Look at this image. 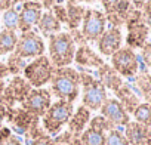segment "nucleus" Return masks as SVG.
I'll list each match as a JSON object with an SVG mask.
<instances>
[{
  "label": "nucleus",
  "instance_id": "c9c22d12",
  "mask_svg": "<svg viewBox=\"0 0 151 145\" xmlns=\"http://www.w3.org/2000/svg\"><path fill=\"white\" fill-rule=\"evenodd\" d=\"M12 6V0H0V11H8Z\"/></svg>",
  "mask_w": 151,
  "mask_h": 145
},
{
  "label": "nucleus",
  "instance_id": "a878e982",
  "mask_svg": "<svg viewBox=\"0 0 151 145\" xmlns=\"http://www.w3.org/2000/svg\"><path fill=\"white\" fill-rule=\"evenodd\" d=\"M132 114H133L136 123L151 127V105L148 102H141Z\"/></svg>",
  "mask_w": 151,
  "mask_h": 145
},
{
  "label": "nucleus",
  "instance_id": "bb28decb",
  "mask_svg": "<svg viewBox=\"0 0 151 145\" xmlns=\"http://www.w3.org/2000/svg\"><path fill=\"white\" fill-rule=\"evenodd\" d=\"M105 145H130V144L127 142L124 133L116 127V129H111V130L107 133Z\"/></svg>",
  "mask_w": 151,
  "mask_h": 145
},
{
  "label": "nucleus",
  "instance_id": "2eb2a0df",
  "mask_svg": "<svg viewBox=\"0 0 151 145\" xmlns=\"http://www.w3.org/2000/svg\"><path fill=\"white\" fill-rule=\"evenodd\" d=\"M122 42H123L122 30L116 28V27H111V28L105 30L104 34L96 42L98 43V50L104 56H113L122 47Z\"/></svg>",
  "mask_w": 151,
  "mask_h": 145
},
{
  "label": "nucleus",
  "instance_id": "473e14b6",
  "mask_svg": "<svg viewBox=\"0 0 151 145\" xmlns=\"http://www.w3.org/2000/svg\"><path fill=\"white\" fill-rule=\"evenodd\" d=\"M28 145H56V142L53 141V138H50L49 135L45 133V135H42V136L33 139Z\"/></svg>",
  "mask_w": 151,
  "mask_h": 145
},
{
  "label": "nucleus",
  "instance_id": "79ce46f5",
  "mask_svg": "<svg viewBox=\"0 0 151 145\" xmlns=\"http://www.w3.org/2000/svg\"><path fill=\"white\" fill-rule=\"evenodd\" d=\"M148 104H150V105H151V98H150V99H148Z\"/></svg>",
  "mask_w": 151,
  "mask_h": 145
},
{
  "label": "nucleus",
  "instance_id": "b1692460",
  "mask_svg": "<svg viewBox=\"0 0 151 145\" xmlns=\"http://www.w3.org/2000/svg\"><path fill=\"white\" fill-rule=\"evenodd\" d=\"M18 42V36L14 30H2L0 31V55H6L15 50Z\"/></svg>",
  "mask_w": 151,
  "mask_h": 145
},
{
  "label": "nucleus",
  "instance_id": "9b49d317",
  "mask_svg": "<svg viewBox=\"0 0 151 145\" xmlns=\"http://www.w3.org/2000/svg\"><path fill=\"white\" fill-rule=\"evenodd\" d=\"M52 104V93L47 89H31L27 98L21 102V108L34 117H43Z\"/></svg>",
  "mask_w": 151,
  "mask_h": 145
},
{
  "label": "nucleus",
  "instance_id": "9d476101",
  "mask_svg": "<svg viewBox=\"0 0 151 145\" xmlns=\"http://www.w3.org/2000/svg\"><path fill=\"white\" fill-rule=\"evenodd\" d=\"M31 89L33 88L30 86V83L25 79L15 76L11 80V83L8 86H5L3 93L0 95V105H3L6 110L14 108L15 104H18V102L21 104L27 98V95L30 93Z\"/></svg>",
  "mask_w": 151,
  "mask_h": 145
},
{
  "label": "nucleus",
  "instance_id": "2f4dec72",
  "mask_svg": "<svg viewBox=\"0 0 151 145\" xmlns=\"http://www.w3.org/2000/svg\"><path fill=\"white\" fill-rule=\"evenodd\" d=\"M141 56H142L144 64L151 68V43H150V42H147V43L141 47Z\"/></svg>",
  "mask_w": 151,
  "mask_h": 145
},
{
  "label": "nucleus",
  "instance_id": "393cba45",
  "mask_svg": "<svg viewBox=\"0 0 151 145\" xmlns=\"http://www.w3.org/2000/svg\"><path fill=\"white\" fill-rule=\"evenodd\" d=\"M85 8L79 5H68L67 6V24L70 28L76 30L79 27V24L83 21L85 17Z\"/></svg>",
  "mask_w": 151,
  "mask_h": 145
},
{
  "label": "nucleus",
  "instance_id": "39448f33",
  "mask_svg": "<svg viewBox=\"0 0 151 145\" xmlns=\"http://www.w3.org/2000/svg\"><path fill=\"white\" fill-rule=\"evenodd\" d=\"M52 72H53V65L50 64L46 55H42L39 58H34L33 62L24 67V79L30 83L31 88L40 89L50 82Z\"/></svg>",
  "mask_w": 151,
  "mask_h": 145
},
{
  "label": "nucleus",
  "instance_id": "6e6552de",
  "mask_svg": "<svg viewBox=\"0 0 151 145\" xmlns=\"http://www.w3.org/2000/svg\"><path fill=\"white\" fill-rule=\"evenodd\" d=\"M105 24L107 18L102 12L96 9H86L80 30L85 42H98L105 31Z\"/></svg>",
  "mask_w": 151,
  "mask_h": 145
},
{
  "label": "nucleus",
  "instance_id": "58836bf2",
  "mask_svg": "<svg viewBox=\"0 0 151 145\" xmlns=\"http://www.w3.org/2000/svg\"><path fill=\"white\" fill-rule=\"evenodd\" d=\"M67 145H82V142H80V139L79 138H74L70 144H67Z\"/></svg>",
  "mask_w": 151,
  "mask_h": 145
},
{
  "label": "nucleus",
  "instance_id": "cd10ccee",
  "mask_svg": "<svg viewBox=\"0 0 151 145\" xmlns=\"http://www.w3.org/2000/svg\"><path fill=\"white\" fill-rule=\"evenodd\" d=\"M3 24L6 30H17L18 28V12L15 8H11L8 11H5L3 14Z\"/></svg>",
  "mask_w": 151,
  "mask_h": 145
},
{
  "label": "nucleus",
  "instance_id": "1a4fd4ad",
  "mask_svg": "<svg viewBox=\"0 0 151 145\" xmlns=\"http://www.w3.org/2000/svg\"><path fill=\"white\" fill-rule=\"evenodd\" d=\"M14 53L22 59L25 58H39L45 53V42L36 31H27L21 33L18 37L17 46Z\"/></svg>",
  "mask_w": 151,
  "mask_h": 145
},
{
  "label": "nucleus",
  "instance_id": "f704fd0d",
  "mask_svg": "<svg viewBox=\"0 0 151 145\" xmlns=\"http://www.w3.org/2000/svg\"><path fill=\"white\" fill-rule=\"evenodd\" d=\"M12 135V132H11V129L9 127H2V129H0V142H3L5 139H8L9 136Z\"/></svg>",
  "mask_w": 151,
  "mask_h": 145
},
{
  "label": "nucleus",
  "instance_id": "7c9ffc66",
  "mask_svg": "<svg viewBox=\"0 0 151 145\" xmlns=\"http://www.w3.org/2000/svg\"><path fill=\"white\" fill-rule=\"evenodd\" d=\"M52 14L55 15V18L59 21V22H67V8H64L62 5H55L52 9Z\"/></svg>",
  "mask_w": 151,
  "mask_h": 145
},
{
  "label": "nucleus",
  "instance_id": "c85d7f7f",
  "mask_svg": "<svg viewBox=\"0 0 151 145\" xmlns=\"http://www.w3.org/2000/svg\"><path fill=\"white\" fill-rule=\"evenodd\" d=\"M89 126H91V127H95V129H98V130H102V132H105V133H108L111 129H116V127H114L105 117H102V116H96V117L91 118Z\"/></svg>",
  "mask_w": 151,
  "mask_h": 145
},
{
  "label": "nucleus",
  "instance_id": "aec40b11",
  "mask_svg": "<svg viewBox=\"0 0 151 145\" xmlns=\"http://www.w3.org/2000/svg\"><path fill=\"white\" fill-rule=\"evenodd\" d=\"M74 61L80 65H86V67H98L99 68L101 65H104V61L86 45H82L77 50H76Z\"/></svg>",
  "mask_w": 151,
  "mask_h": 145
},
{
  "label": "nucleus",
  "instance_id": "412c9836",
  "mask_svg": "<svg viewBox=\"0 0 151 145\" xmlns=\"http://www.w3.org/2000/svg\"><path fill=\"white\" fill-rule=\"evenodd\" d=\"M98 72H99V77H101L99 82L105 86V89L108 88V89H111L113 92H116V90L123 85L122 77L113 70V67H110V65H107V64L101 65Z\"/></svg>",
  "mask_w": 151,
  "mask_h": 145
},
{
  "label": "nucleus",
  "instance_id": "a19ab883",
  "mask_svg": "<svg viewBox=\"0 0 151 145\" xmlns=\"http://www.w3.org/2000/svg\"><path fill=\"white\" fill-rule=\"evenodd\" d=\"M21 2L25 3V2H40V0H21Z\"/></svg>",
  "mask_w": 151,
  "mask_h": 145
},
{
  "label": "nucleus",
  "instance_id": "f257e3e1",
  "mask_svg": "<svg viewBox=\"0 0 151 145\" xmlns=\"http://www.w3.org/2000/svg\"><path fill=\"white\" fill-rule=\"evenodd\" d=\"M49 92L59 101L74 102L80 92V72L71 67L53 68Z\"/></svg>",
  "mask_w": 151,
  "mask_h": 145
},
{
  "label": "nucleus",
  "instance_id": "ddd939ff",
  "mask_svg": "<svg viewBox=\"0 0 151 145\" xmlns=\"http://www.w3.org/2000/svg\"><path fill=\"white\" fill-rule=\"evenodd\" d=\"M42 3L40 2H25L22 3V9L18 14V30L21 33L31 31L42 18Z\"/></svg>",
  "mask_w": 151,
  "mask_h": 145
},
{
  "label": "nucleus",
  "instance_id": "f3484780",
  "mask_svg": "<svg viewBox=\"0 0 151 145\" xmlns=\"http://www.w3.org/2000/svg\"><path fill=\"white\" fill-rule=\"evenodd\" d=\"M123 133L130 145H148L151 139V127H147L136 121H129L124 126Z\"/></svg>",
  "mask_w": 151,
  "mask_h": 145
},
{
  "label": "nucleus",
  "instance_id": "a211bd4d",
  "mask_svg": "<svg viewBox=\"0 0 151 145\" xmlns=\"http://www.w3.org/2000/svg\"><path fill=\"white\" fill-rule=\"evenodd\" d=\"M89 121H91V111H89L86 107L80 105L77 110L73 113L71 118H70L68 123H67L68 132H70L73 136H76V138H80V135L83 133V130H85L86 126L89 124Z\"/></svg>",
  "mask_w": 151,
  "mask_h": 145
},
{
  "label": "nucleus",
  "instance_id": "ea45409f",
  "mask_svg": "<svg viewBox=\"0 0 151 145\" xmlns=\"http://www.w3.org/2000/svg\"><path fill=\"white\" fill-rule=\"evenodd\" d=\"M3 90H5V83H3V80L0 79V95L3 93Z\"/></svg>",
  "mask_w": 151,
  "mask_h": 145
},
{
  "label": "nucleus",
  "instance_id": "f8f14e48",
  "mask_svg": "<svg viewBox=\"0 0 151 145\" xmlns=\"http://www.w3.org/2000/svg\"><path fill=\"white\" fill-rule=\"evenodd\" d=\"M101 3L105 9V18L113 24V27L120 28L122 24H124L133 11L130 0H101Z\"/></svg>",
  "mask_w": 151,
  "mask_h": 145
},
{
  "label": "nucleus",
  "instance_id": "dca6fc26",
  "mask_svg": "<svg viewBox=\"0 0 151 145\" xmlns=\"http://www.w3.org/2000/svg\"><path fill=\"white\" fill-rule=\"evenodd\" d=\"M6 117H8V121L11 123L12 129L17 133H21V135H25L30 130V127L39 120V117L31 116L30 113H27L22 108H9V110H6Z\"/></svg>",
  "mask_w": 151,
  "mask_h": 145
},
{
  "label": "nucleus",
  "instance_id": "72a5a7b5",
  "mask_svg": "<svg viewBox=\"0 0 151 145\" xmlns=\"http://www.w3.org/2000/svg\"><path fill=\"white\" fill-rule=\"evenodd\" d=\"M0 145H22V142H21L17 136L11 135L8 139H5L3 142H0Z\"/></svg>",
  "mask_w": 151,
  "mask_h": 145
},
{
  "label": "nucleus",
  "instance_id": "6ab92c4d",
  "mask_svg": "<svg viewBox=\"0 0 151 145\" xmlns=\"http://www.w3.org/2000/svg\"><path fill=\"white\" fill-rule=\"evenodd\" d=\"M116 99L122 104V107L126 110V113L127 114H132L135 110H136V107L141 104V101H139V96L126 85V83H123L116 92Z\"/></svg>",
  "mask_w": 151,
  "mask_h": 145
},
{
  "label": "nucleus",
  "instance_id": "5701e85b",
  "mask_svg": "<svg viewBox=\"0 0 151 145\" xmlns=\"http://www.w3.org/2000/svg\"><path fill=\"white\" fill-rule=\"evenodd\" d=\"M105 138H107L105 132L88 126L79 139H80L82 145H105Z\"/></svg>",
  "mask_w": 151,
  "mask_h": 145
},
{
  "label": "nucleus",
  "instance_id": "4c0bfd02",
  "mask_svg": "<svg viewBox=\"0 0 151 145\" xmlns=\"http://www.w3.org/2000/svg\"><path fill=\"white\" fill-rule=\"evenodd\" d=\"M130 2L133 3L135 9L141 11V9H142V6H144V3H145V0H130Z\"/></svg>",
  "mask_w": 151,
  "mask_h": 145
},
{
  "label": "nucleus",
  "instance_id": "37998d69",
  "mask_svg": "<svg viewBox=\"0 0 151 145\" xmlns=\"http://www.w3.org/2000/svg\"><path fill=\"white\" fill-rule=\"evenodd\" d=\"M85 2H92V0H85Z\"/></svg>",
  "mask_w": 151,
  "mask_h": 145
},
{
  "label": "nucleus",
  "instance_id": "f03ea898",
  "mask_svg": "<svg viewBox=\"0 0 151 145\" xmlns=\"http://www.w3.org/2000/svg\"><path fill=\"white\" fill-rule=\"evenodd\" d=\"M76 43L70 33H56L49 36V61L53 68L68 67L74 61Z\"/></svg>",
  "mask_w": 151,
  "mask_h": 145
},
{
  "label": "nucleus",
  "instance_id": "20e7f679",
  "mask_svg": "<svg viewBox=\"0 0 151 145\" xmlns=\"http://www.w3.org/2000/svg\"><path fill=\"white\" fill-rule=\"evenodd\" d=\"M80 85L83 89L82 105L86 107L89 111H98L107 99L105 86L98 79H93L86 72H80Z\"/></svg>",
  "mask_w": 151,
  "mask_h": 145
},
{
  "label": "nucleus",
  "instance_id": "c756f323",
  "mask_svg": "<svg viewBox=\"0 0 151 145\" xmlns=\"http://www.w3.org/2000/svg\"><path fill=\"white\" fill-rule=\"evenodd\" d=\"M136 86H138L141 95L148 101V99L151 98V83H150L148 77H142V76L138 77V79H136Z\"/></svg>",
  "mask_w": 151,
  "mask_h": 145
},
{
  "label": "nucleus",
  "instance_id": "c03bdc74",
  "mask_svg": "<svg viewBox=\"0 0 151 145\" xmlns=\"http://www.w3.org/2000/svg\"><path fill=\"white\" fill-rule=\"evenodd\" d=\"M148 145H151V139H150V142H148Z\"/></svg>",
  "mask_w": 151,
  "mask_h": 145
},
{
  "label": "nucleus",
  "instance_id": "4be33fe9",
  "mask_svg": "<svg viewBox=\"0 0 151 145\" xmlns=\"http://www.w3.org/2000/svg\"><path fill=\"white\" fill-rule=\"evenodd\" d=\"M40 33L46 37L52 36V34H56L59 33L61 30V22L55 18V15L52 14V11H46L45 14H42V18L37 24Z\"/></svg>",
  "mask_w": 151,
  "mask_h": 145
},
{
  "label": "nucleus",
  "instance_id": "e433bc0d",
  "mask_svg": "<svg viewBox=\"0 0 151 145\" xmlns=\"http://www.w3.org/2000/svg\"><path fill=\"white\" fill-rule=\"evenodd\" d=\"M6 118V108L3 105H0V129L3 127V121Z\"/></svg>",
  "mask_w": 151,
  "mask_h": 145
},
{
  "label": "nucleus",
  "instance_id": "4468645a",
  "mask_svg": "<svg viewBox=\"0 0 151 145\" xmlns=\"http://www.w3.org/2000/svg\"><path fill=\"white\" fill-rule=\"evenodd\" d=\"M101 116L105 117L114 127L126 126L130 121V116L126 113V110L122 107V104L116 98H107L102 107L99 108Z\"/></svg>",
  "mask_w": 151,
  "mask_h": 145
},
{
  "label": "nucleus",
  "instance_id": "0eeeda50",
  "mask_svg": "<svg viewBox=\"0 0 151 145\" xmlns=\"http://www.w3.org/2000/svg\"><path fill=\"white\" fill-rule=\"evenodd\" d=\"M111 67L113 70L122 77H135L139 70V62L136 53L126 47H120L113 56H111Z\"/></svg>",
  "mask_w": 151,
  "mask_h": 145
},
{
  "label": "nucleus",
  "instance_id": "423d86ee",
  "mask_svg": "<svg viewBox=\"0 0 151 145\" xmlns=\"http://www.w3.org/2000/svg\"><path fill=\"white\" fill-rule=\"evenodd\" d=\"M127 24V37H126V43L129 49H138L142 47L147 43V37L150 33V28L145 25L144 19H142V14L138 9H133L126 21Z\"/></svg>",
  "mask_w": 151,
  "mask_h": 145
},
{
  "label": "nucleus",
  "instance_id": "7ed1b4c3",
  "mask_svg": "<svg viewBox=\"0 0 151 145\" xmlns=\"http://www.w3.org/2000/svg\"><path fill=\"white\" fill-rule=\"evenodd\" d=\"M73 113H74L73 102L58 99L56 102L50 104V107L42 117V126L49 135H56L68 123Z\"/></svg>",
  "mask_w": 151,
  "mask_h": 145
}]
</instances>
